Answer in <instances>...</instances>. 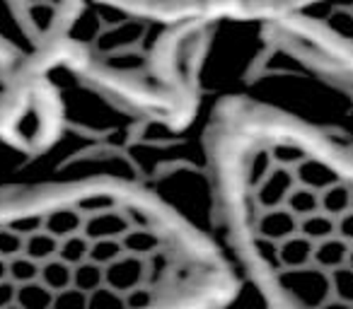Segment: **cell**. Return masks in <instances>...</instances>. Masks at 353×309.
I'll use <instances>...</instances> for the list:
<instances>
[{
	"mask_svg": "<svg viewBox=\"0 0 353 309\" xmlns=\"http://www.w3.org/2000/svg\"><path fill=\"white\" fill-rule=\"evenodd\" d=\"M242 290L216 235L133 179L0 187V309H218Z\"/></svg>",
	"mask_w": 353,
	"mask_h": 309,
	"instance_id": "cell-1",
	"label": "cell"
},
{
	"mask_svg": "<svg viewBox=\"0 0 353 309\" xmlns=\"http://www.w3.org/2000/svg\"><path fill=\"white\" fill-rule=\"evenodd\" d=\"M213 232L264 309H353V138L250 94L203 123Z\"/></svg>",
	"mask_w": 353,
	"mask_h": 309,
	"instance_id": "cell-2",
	"label": "cell"
},
{
	"mask_svg": "<svg viewBox=\"0 0 353 309\" xmlns=\"http://www.w3.org/2000/svg\"><path fill=\"white\" fill-rule=\"evenodd\" d=\"M25 46L44 68L68 73L128 118L189 128L203 107V44L213 22L128 0H10Z\"/></svg>",
	"mask_w": 353,
	"mask_h": 309,
	"instance_id": "cell-3",
	"label": "cell"
},
{
	"mask_svg": "<svg viewBox=\"0 0 353 309\" xmlns=\"http://www.w3.org/2000/svg\"><path fill=\"white\" fill-rule=\"evenodd\" d=\"M63 126V104L51 73L12 36L0 34V147L44 152Z\"/></svg>",
	"mask_w": 353,
	"mask_h": 309,
	"instance_id": "cell-4",
	"label": "cell"
},
{
	"mask_svg": "<svg viewBox=\"0 0 353 309\" xmlns=\"http://www.w3.org/2000/svg\"><path fill=\"white\" fill-rule=\"evenodd\" d=\"M254 22L300 63L353 85V0H295Z\"/></svg>",
	"mask_w": 353,
	"mask_h": 309,
	"instance_id": "cell-5",
	"label": "cell"
},
{
	"mask_svg": "<svg viewBox=\"0 0 353 309\" xmlns=\"http://www.w3.org/2000/svg\"><path fill=\"white\" fill-rule=\"evenodd\" d=\"M128 3H138V6L150 8V10L167 12V15L213 22V25L218 20L240 17V8L235 0H128Z\"/></svg>",
	"mask_w": 353,
	"mask_h": 309,
	"instance_id": "cell-6",
	"label": "cell"
},
{
	"mask_svg": "<svg viewBox=\"0 0 353 309\" xmlns=\"http://www.w3.org/2000/svg\"><path fill=\"white\" fill-rule=\"evenodd\" d=\"M288 3H295V0H245V15L247 20H256L264 12L276 10L281 6H288Z\"/></svg>",
	"mask_w": 353,
	"mask_h": 309,
	"instance_id": "cell-7",
	"label": "cell"
},
{
	"mask_svg": "<svg viewBox=\"0 0 353 309\" xmlns=\"http://www.w3.org/2000/svg\"><path fill=\"white\" fill-rule=\"evenodd\" d=\"M218 309H264L259 304V299L254 297V295L250 292V290H242V295L237 299H232L230 304H225V307H218Z\"/></svg>",
	"mask_w": 353,
	"mask_h": 309,
	"instance_id": "cell-8",
	"label": "cell"
}]
</instances>
